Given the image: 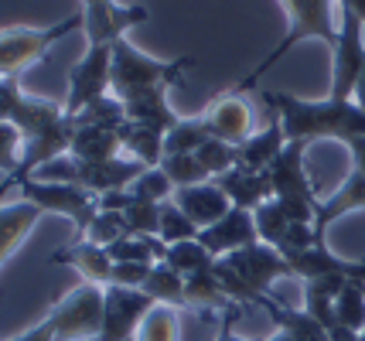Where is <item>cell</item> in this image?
Segmentation results:
<instances>
[{"mask_svg":"<svg viewBox=\"0 0 365 341\" xmlns=\"http://www.w3.org/2000/svg\"><path fill=\"white\" fill-rule=\"evenodd\" d=\"M263 103L284 123L287 140H338L349 144L351 137H365V110L355 99H324V103H307V99L287 96V93H263Z\"/></svg>","mask_w":365,"mask_h":341,"instance_id":"6da1fadb","label":"cell"},{"mask_svg":"<svg viewBox=\"0 0 365 341\" xmlns=\"http://www.w3.org/2000/svg\"><path fill=\"white\" fill-rule=\"evenodd\" d=\"M215 276L222 280L229 300L242 308V304H259V297H267L280 276H294V270L280 256V249L256 243L215 260Z\"/></svg>","mask_w":365,"mask_h":341,"instance_id":"7a4b0ae2","label":"cell"},{"mask_svg":"<svg viewBox=\"0 0 365 341\" xmlns=\"http://www.w3.org/2000/svg\"><path fill=\"white\" fill-rule=\"evenodd\" d=\"M195 65V58H175V62H160L143 55L140 48H133L127 38H120L113 45V68H110V93L116 99H130L147 96V93H168L171 85L185 82V72Z\"/></svg>","mask_w":365,"mask_h":341,"instance_id":"3957f363","label":"cell"},{"mask_svg":"<svg viewBox=\"0 0 365 341\" xmlns=\"http://www.w3.org/2000/svg\"><path fill=\"white\" fill-rule=\"evenodd\" d=\"M280 7L287 11V34L280 38V45H277L246 79L236 82L229 93H246V89H253L256 79H259L267 68L277 65L297 41H324L328 48H334V41H338V21H334L331 0H280Z\"/></svg>","mask_w":365,"mask_h":341,"instance_id":"277c9868","label":"cell"},{"mask_svg":"<svg viewBox=\"0 0 365 341\" xmlns=\"http://www.w3.org/2000/svg\"><path fill=\"white\" fill-rule=\"evenodd\" d=\"M76 31H86L82 14L62 17V21L45 24V28H7V31H0V79L21 75L38 58H45L62 38Z\"/></svg>","mask_w":365,"mask_h":341,"instance_id":"5b68a950","label":"cell"},{"mask_svg":"<svg viewBox=\"0 0 365 341\" xmlns=\"http://www.w3.org/2000/svg\"><path fill=\"white\" fill-rule=\"evenodd\" d=\"M103 310H106V287L82 280L79 287H72L48 310V321L55 327V341L96 338L103 327Z\"/></svg>","mask_w":365,"mask_h":341,"instance_id":"8992f818","label":"cell"},{"mask_svg":"<svg viewBox=\"0 0 365 341\" xmlns=\"http://www.w3.org/2000/svg\"><path fill=\"white\" fill-rule=\"evenodd\" d=\"M21 188V198L24 201H34L45 215H65L72 226H76V236H86V229L93 226L96 211H99V195L86 192L79 184H62V181H38L28 178L17 184Z\"/></svg>","mask_w":365,"mask_h":341,"instance_id":"52a82bcc","label":"cell"},{"mask_svg":"<svg viewBox=\"0 0 365 341\" xmlns=\"http://www.w3.org/2000/svg\"><path fill=\"white\" fill-rule=\"evenodd\" d=\"M331 93L328 99H351L355 82L365 68V24L351 11H341L338 41L331 48Z\"/></svg>","mask_w":365,"mask_h":341,"instance_id":"ba28073f","label":"cell"},{"mask_svg":"<svg viewBox=\"0 0 365 341\" xmlns=\"http://www.w3.org/2000/svg\"><path fill=\"white\" fill-rule=\"evenodd\" d=\"M110 68H113V45H86L76 65L68 68V99H65V116H72L86 110L93 99L110 93Z\"/></svg>","mask_w":365,"mask_h":341,"instance_id":"9c48e42d","label":"cell"},{"mask_svg":"<svg viewBox=\"0 0 365 341\" xmlns=\"http://www.w3.org/2000/svg\"><path fill=\"white\" fill-rule=\"evenodd\" d=\"M158 300L143 290H130V287H106V310H103V327L93 341H133L137 327L147 318V310Z\"/></svg>","mask_w":365,"mask_h":341,"instance_id":"30bf717a","label":"cell"},{"mask_svg":"<svg viewBox=\"0 0 365 341\" xmlns=\"http://www.w3.org/2000/svg\"><path fill=\"white\" fill-rule=\"evenodd\" d=\"M304 140H287V147L280 150V157L270 164V184H273V198L280 201H301V205H314L318 209V195H314V184L307 178V167H304Z\"/></svg>","mask_w":365,"mask_h":341,"instance_id":"8fae6325","label":"cell"},{"mask_svg":"<svg viewBox=\"0 0 365 341\" xmlns=\"http://www.w3.org/2000/svg\"><path fill=\"white\" fill-rule=\"evenodd\" d=\"M198 243L205 246L215 260H222L236 249H246V246L259 243V232H256V219L253 211L246 209H232L225 219H219L215 226H208L198 232Z\"/></svg>","mask_w":365,"mask_h":341,"instance_id":"7c38bea8","label":"cell"},{"mask_svg":"<svg viewBox=\"0 0 365 341\" xmlns=\"http://www.w3.org/2000/svg\"><path fill=\"white\" fill-rule=\"evenodd\" d=\"M150 17L147 7H123V4H116L110 0L106 7H99V11H82V21H86V41L89 45H116L120 38H127L130 28H137Z\"/></svg>","mask_w":365,"mask_h":341,"instance_id":"4fadbf2b","label":"cell"},{"mask_svg":"<svg viewBox=\"0 0 365 341\" xmlns=\"http://www.w3.org/2000/svg\"><path fill=\"white\" fill-rule=\"evenodd\" d=\"M208 130L215 140H225V144L232 147H242L250 137H253V110H250V103L239 96V93H225L219 96L212 106H208Z\"/></svg>","mask_w":365,"mask_h":341,"instance_id":"5bb4252c","label":"cell"},{"mask_svg":"<svg viewBox=\"0 0 365 341\" xmlns=\"http://www.w3.org/2000/svg\"><path fill=\"white\" fill-rule=\"evenodd\" d=\"M171 201H175L178 209L185 211V215H188V219L198 229L215 226L219 219H225V215L232 211V201H229V195H225L215 181H205V184H191V188H178Z\"/></svg>","mask_w":365,"mask_h":341,"instance_id":"9a60e30c","label":"cell"},{"mask_svg":"<svg viewBox=\"0 0 365 341\" xmlns=\"http://www.w3.org/2000/svg\"><path fill=\"white\" fill-rule=\"evenodd\" d=\"M219 188H222L232 209H246V211H256L263 201L273 198V184H270V174L267 171H250V167H232L225 171L219 178H212Z\"/></svg>","mask_w":365,"mask_h":341,"instance_id":"2e32d148","label":"cell"},{"mask_svg":"<svg viewBox=\"0 0 365 341\" xmlns=\"http://www.w3.org/2000/svg\"><path fill=\"white\" fill-rule=\"evenodd\" d=\"M41 215L45 211L38 209L34 201H24V198L0 205V266L21 249V243L28 239V232L38 226Z\"/></svg>","mask_w":365,"mask_h":341,"instance_id":"e0dca14e","label":"cell"},{"mask_svg":"<svg viewBox=\"0 0 365 341\" xmlns=\"http://www.w3.org/2000/svg\"><path fill=\"white\" fill-rule=\"evenodd\" d=\"M362 209H365V174L351 167V174L338 184V192L328 201H318V211H314V232H318V239L324 243V232L331 229V222H338L349 211H362Z\"/></svg>","mask_w":365,"mask_h":341,"instance_id":"ac0fdd59","label":"cell"},{"mask_svg":"<svg viewBox=\"0 0 365 341\" xmlns=\"http://www.w3.org/2000/svg\"><path fill=\"white\" fill-rule=\"evenodd\" d=\"M51 263H68V266H76V270H79L86 283L110 287L113 260H110V253H106V246L89 243V239H76L72 246L58 249V253L51 256Z\"/></svg>","mask_w":365,"mask_h":341,"instance_id":"d6986e66","label":"cell"},{"mask_svg":"<svg viewBox=\"0 0 365 341\" xmlns=\"http://www.w3.org/2000/svg\"><path fill=\"white\" fill-rule=\"evenodd\" d=\"M290 263L294 276H304V280H314V276H328V273H341L351 276V280H365V260L351 263L334 256L328 246H314V249H304V253H294V256H284Z\"/></svg>","mask_w":365,"mask_h":341,"instance_id":"ffe728a7","label":"cell"},{"mask_svg":"<svg viewBox=\"0 0 365 341\" xmlns=\"http://www.w3.org/2000/svg\"><path fill=\"white\" fill-rule=\"evenodd\" d=\"M284 147H287L284 123H280V116L273 113V120L263 127V130H256L246 144L236 147V164L239 167H250V171H270V164L280 157Z\"/></svg>","mask_w":365,"mask_h":341,"instance_id":"44dd1931","label":"cell"},{"mask_svg":"<svg viewBox=\"0 0 365 341\" xmlns=\"http://www.w3.org/2000/svg\"><path fill=\"white\" fill-rule=\"evenodd\" d=\"M68 157H76V161H93V164L96 161H113V157H123L120 127H76Z\"/></svg>","mask_w":365,"mask_h":341,"instance_id":"7402d4cb","label":"cell"},{"mask_svg":"<svg viewBox=\"0 0 365 341\" xmlns=\"http://www.w3.org/2000/svg\"><path fill=\"white\" fill-rule=\"evenodd\" d=\"M351 276H341V273H328V276H314V280H304V310L321 321L324 327H334V300L338 293L345 290Z\"/></svg>","mask_w":365,"mask_h":341,"instance_id":"603a6c76","label":"cell"},{"mask_svg":"<svg viewBox=\"0 0 365 341\" xmlns=\"http://www.w3.org/2000/svg\"><path fill=\"white\" fill-rule=\"evenodd\" d=\"M256 308L267 310L273 321H277V331H287L290 338H297V341H331L328 338V327L321 325V321H314L307 310L284 308L280 300H273L270 293H267V297H259V304H256Z\"/></svg>","mask_w":365,"mask_h":341,"instance_id":"cb8c5ba5","label":"cell"},{"mask_svg":"<svg viewBox=\"0 0 365 341\" xmlns=\"http://www.w3.org/2000/svg\"><path fill=\"white\" fill-rule=\"evenodd\" d=\"M120 140H123V150L130 157L147 164V167H158L164 161V130H158V127H143V123H133V120H123Z\"/></svg>","mask_w":365,"mask_h":341,"instance_id":"d4e9b609","label":"cell"},{"mask_svg":"<svg viewBox=\"0 0 365 341\" xmlns=\"http://www.w3.org/2000/svg\"><path fill=\"white\" fill-rule=\"evenodd\" d=\"M185 304L198 310H225L232 308L229 293H225L222 280L215 276V266L212 270H202V273L185 276Z\"/></svg>","mask_w":365,"mask_h":341,"instance_id":"484cf974","label":"cell"},{"mask_svg":"<svg viewBox=\"0 0 365 341\" xmlns=\"http://www.w3.org/2000/svg\"><path fill=\"white\" fill-rule=\"evenodd\" d=\"M123 110H127V120L133 123H143V127H158V130H171L181 116L171 110V103H168V93L160 89V93H147V96H137L123 103Z\"/></svg>","mask_w":365,"mask_h":341,"instance_id":"4316f807","label":"cell"},{"mask_svg":"<svg viewBox=\"0 0 365 341\" xmlns=\"http://www.w3.org/2000/svg\"><path fill=\"white\" fill-rule=\"evenodd\" d=\"M143 293H150L158 304H168V308H188L185 304V276L171 270L168 263H154L150 266V276L143 280Z\"/></svg>","mask_w":365,"mask_h":341,"instance_id":"83f0119b","label":"cell"},{"mask_svg":"<svg viewBox=\"0 0 365 341\" xmlns=\"http://www.w3.org/2000/svg\"><path fill=\"white\" fill-rule=\"evenodd\" d=\"M212 130H208L205 113L202 116H181L171 130L164 133V154H198V147L205 144Z\"/></svg>","mask_w":365,"mask_h":341,"instance_id":"f1b7e54d","label":"cell"},{"mask_svg":"<svg viewBox=\"0 0 365 341\" xmlns=\"http://www.w3.org/2000/svg\"><path fill=\"white\" fill-rule=\"evenodd\" d=\"M334 321L355 335L365 331V280H349L334 300Z\"/></svg>","mask_w":365,"mask_h":341,"instance_id":"f546056e","label":"cell"},{"mask_svg":"<svg viewBox=\"0 0 365 341\" xmlns=\"http://www.w3.org/2000/svg\"><path fill=\"white\" fill-rule=\"evenodd\" d=\"M164 263H168L171 270H178L181 276H191V273H202V270H212V266H215V256H212L198 239H185V243L168 246Z\"/></svg>","mask_w":365,"mask_h":341,"instance_id":"4dcf8cb0","label":"cell"},{"mask_svg":"<svg viewBox=\"0 0 365 341\" xmlns=\"http://www.w3.org/2000/svg\"><path fill=\"white\" fill-rule=\"evenodd\" d=\"M123 120H127V110H123V99L116 96H99L93 99L86 110L72 116V127H123Z\"/></svg>","mask_w":365,"mask_h":341,"instance_id":"1f68e13d","label":"cell"},{"mask_svg":"<svg viewBox=\"0 0 365 341\" xmlns=\"http://www.w3.org/2000/svg\"><path fill=\"white\" fill-rule=\"evenodd\" d=\"M158 167L171 178L175 192L178 188H191V184H205V181H212V174L205 171V164L198 161L195 154H164V161H160Z\"/></svg>","mask_w":365,"mask_h":341,"instance_id":"d6a6232c","label":"cell"},{"mask_svg":"<svg viewBox=\"0 0 365 341\" xmlns=\"http://www.w3.org/2000/svg\"><path fill=\"white\" fill-rule=\"evenodd\" d=\"M253 219H256V232H259V243H267V246H280V239L287 236V229H290V219H287V211L284 205L277 201V198H270V201H263L259 209L253 211Z\"/></svg>","mask_w":365,"mask_h":341,"instance_id":"836d02e7","label":"cell"},{"mask_svg":"<svg viewBox=\"0 0 365 341\" xmlns=\"http://www.w3.org/2000/svg\"><path fill=\"white\" fill-rule=\"evenodd\" d=\"M133 341H178V314L168 304H154L137 327Z\"/></svg>","mask_w":365,"mask_h":341,"instance_id":"e575fe53","label":"cell"},{"mask_svg":"<svg viewBox=\"0 0 365 341\" xmlns=\"http://www.w3.org/2000/svg\"><path fill=\"white\" fill-rule=\"evenodd\" d=\"M198 232H202V229L195 226L188 215L178 209L175 201H160V229H158V236L164 239V243L175 246V243H185V239H198Z\"/></svg>","mask_w":365,"mask_h":341,"instance_id":"d590c367","label":"cell"},{"mask_svg":"<svg viewBox=\"0 0 365 341\" xmlns=\"http://www.w3.org/2000/svg\"><path fill=\"white\" fill-rule=\"evenodd\" d=\"M130 195L137 198V201H171L175 198V184H171V178L160 171V167H147L140 178L130 184Z\"/></svg>","mask_w":365,"mask_h":341,"instance_id":"8d00e7d4","label":"cell"},{"mask_svg":"<svg viewBox=\"0 0 365 341\" xmlns=\"http://www.w3.org/2000/svg\"><path fill=\"white\" fill-rule=\"evenodd\" d=\"M123 226H127V236H158L160 205L158 201H133L123 211Z\"/></svg>","mask_w":365,"mask_h":341,"instance_id":"74e56055","label":"cell"},{"mask_svg":"<svg viewBox=\"0 0 365 341\" xmlns=\"http://www.w3.org/2000/svg\"><path fill=\"white\" fill-rule=\"evenodd\" d=\"M198 161L205 164V171L212 178H219L225 171H232L236 167V147L225 144V140H215V137H208L205 144L198 147V154H195Z\"/></svg>","mask_w":365,"mask_h":341,"instance_id":"f35d334b","label":"cell"},{"mask_svg":"<svg viewBox=\"0 0 365 341\" xmlns=\"http://www.w3.org/2000/svg\"><path fill=\"white\" fill-rule=\"evenodd\" d=\"M21 140H24V133L11 120H0V174L4 178L17 174V167H21Z\"/></svg>","mask_w":365,"mask_h":341,"instance_id":"ab89813d","label":"cell"},{"mask_svg":"<svg viewBox=\"0 0 365 341\" xmlns=\"http://www.w3.org/2000/svg\"><path fill=\"white\" fill-rule=\"evenodd\" d=\"M120 236H127V226H123V211H96L93 226L86 229V236H82V239L99 243V246H110V243H116Z\"/></svg>","mask_w":365,"mask_h":341,"instance_id":"60d3db41","label":"cell"},{"mask_svg":"<svg viewBox=\"0 0 365 341\" xmlns=\"http://www.w3.org/2000/svg\"><path fill=\"white\" fill-rule=\"evenodd\" d=\"M150 276V266L147 263H113V287H130V290H140L143 280Z\"/></svg>","mask_w":365,"mask_h":341,"instance_id":"b9f144b4","label":"cell"},{"mask_svg":"<svg viewBox=\"0 0 365 341\" xmlns=\"http://www.w3.org/2000/svg\"><path fill=\"white\" fill-rule=\"evenodd\" d=\"M137 198L130 195V188H120V192H106L99 195V211H127Z\"/></svg>","mask_w":365,"mask_h":341,"instance_id":"7bdbcfd3","label":"cell"},{"mask_svg":"<svg viewBox=\"0 0 365 341\" xmlns=\"http://www.w3.org/2000/svg\"><path fill=\"white\" fill-rule=\"evenodd\" d=\"M11 341H55V327H51V321H41V325H34L31 331H24V335H17V338Z\"/></svg>","mask_w":365,"mask_h":341,"instance_id":"ee69618b","label":"cell"},{"mask_svg":"<svg viewBox=\"0 0 365 341\" xmlns=\"http://www.w3.org/2000/svg\"><path fill=\"white\" fill-rule=\"evenodd\" d=\"M236 314H239V304H232V308L222 310V325H219V338L215 341H246V338H239V335H232V321H236Z\"/></svg>","mask_w":365,"mask_h":341,"instance_id":"f6af8a7d","label":"cell"},{"mask_svg":"<svg viewBox=\"0 0 365 341\" xmlns=\"http://www.w3.org/2000/svg\"><path fill=\"white\" fill-rule=\"evenodd\" d=\"M345 147H349L355 171H362V174H365V137H351V140H349Z\"/></svg>","mask_w":365,"mask_h":341,"instance_id":"bcb514c9","label":"cell"},{"mask_svg":"<svg viewBox=\"0 0 365 341\" xmlns=\"http://www.w3.org/2000/svg\"><path fill=\"white\" fill-rule=\"evenodd\" d=\"M338 4H341V11H351L365 24V0H338Z\"/></svg>","mask_w":365,"mask_h":341,"instance_id":"7dc6e473","label":"cell"},{"mask_svg":"<svg viewBox=\"0 0 365 341\" xmlns=\"http://www.w3.org/2000/svg\"><path fill=\"white\" fill-rule=\"evenodd\" d=\"M351 99H355V103L365 110V68H362V75H359V82H355V93H351Z\"/></svg>","mask_w":365,"mask_h":341,"instance_id":"c3c4849f","label":"cell"},{"mask_svg":"<svg viewBox=\"0 0 365 341\" xmlns=\"http://www.w3.org/2000/svg\"><path fill=\"white\" fill-rule=\"evenodd\" d=\"M110 0H82V11H99V7H106Z\"/></svg>","mask_w":365,"mask_h":341,"instance_id":"681fc988","label":"cell"},{"mask_svg":"<svg viewBox=\"0 0 365 341\" xmlns=\"http://www.w3.org/2000/svg\"><path fill=\"white\" fill-rule=\"evenodd\" d=\"M267 341H297V338H290L287 331H277V335H273V338H267Z\"/></svg>","mask_w":365,"mask_h":341,"instance_id":"f907efd6","label":"cell"},{"mask_svg":"<svg viewBox=\"0 0 365 341\" xmlns=\"http://www.w3.org/2000/svg\"><path fill=\"white\" fill-rule=\"evenodd\" d=\"M359 341H365V331H362V335H359Z\"/></svg>","mask_w":365,"mask_h":341,"instance_id":"816d5d0a","label":"cell"}]
</instances>
